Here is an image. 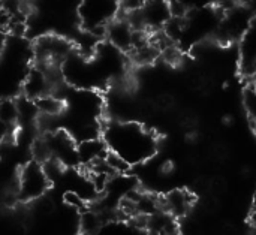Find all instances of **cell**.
Masks as SVG:
<instances>
[{"label":"cell","mask_w":256,"mask_h":235,"mask_svg":"<svg viewBox=\"0 0 256 235\" xmlns=\"http://www.w3.org/2000/svg\"><path fill=\"white\" fill-rule=\"evenodd\" d=\"M138 30L130 24L128 18H114L105 28L106 40L123 52H129L135 44Z\"/></svg>","instance_id":"7"},{"label":"cell","mask_w":256,"mask_h":235,"mask_svg":"<svg viewBox=\"0 0 256 235\" xmlns=\"http://www.w3.org/2000/svg\"><path fill=\"white\" fill-rule=\"evenodd\" d=\"M226 0H177V4H180L186 12L189 9L196 8H206V6H219L224 4Z\"/></svg>","instance_id":"16"},{"label":"cell","mask_w":256,"mask_h":235,"mask_svg":"<svg viewBox=\"0 0 256 235\" xmlns=\"http://www.w3.org/2000/svg\"><path fill=\"white\" fill-rule=\"evenodd\" d=\"M254 12L246 4H231L228 9L222 12V18L218 27V38L224 44L240 40L242 34L248 28Z\"/></svg>","instance_id":"4"},{"label":"cell","mask_w":256,"mask_h":235,"mask_svg":"<svg viewBox=\"0 0 256 235\" xmlns=\"http://www.w3.org/2000/svg\"><path fill=\"white\" fill-rule=\"evenodd\" d=\"M33 102L36 105L38 114L42 117H51L52 118V117L63 114L66 110V102L54 93L39 96V98L33 99Z\"/></svg>","instance_id":"12"},{"label":"cell","mask_w":256,"mask_h":235,"mask_svg":"<svg viewBox=\"0 0 256 235\" xmlns=\"http://www.w3.org/2000/svg\"><path fill=\"white\" fill-rule=\"evenodd\" d=\"M238 57L240 68L246 75L256 74V14H254L248 28L240 38Z\"/></svg>","instance_id":"8"},{"label":"cell","mask_w":256,"mask_h":235,"mask_svg":"<svg viewBox=\"0 0 256 235\" xmlns=\"http://www.w3.org/2000/svg\"><path fill=\"white\" fill-rule=\"evenodd\" d=\"M146 231H150L153 234H176L178 232L177 218L160 208L156 213L146 216Z\"/></svg>","instance_id":"11"},{"label":"cell","mask_w":256,"mask_h":235,"mask_svg":"<svg viewBox=\"0 0 256 235\" xmlns=\"http://www.w3.org/2000/svg\"><path fill=\"white\" fill-rule=\"evenodd\" d=\"M50 177L42 164L33 160L22 166L16 178V196L24 202L42 198L50 188Z\"/></svg>","instance_id":"3"},{"label":"cell","mask_w":256,"mask_h":235,"mask_svg":"<svg viewBox=\"0 0 256 235\" xmlns=\"http://www.w3.org/2000/svg\"><path fill=\"white\" fill-rule=\"evenodd\" d=\"M104 140L108 150L118 154L129 165L152 159L158 150V140L153 132L136 123L111 124L106 128Z\"/></svg>","instance_id":"1"},{"label":"cell","mask_w":256,"mask_h":235,"mask_svg":"<svg viewBox=\"0 0 256 235\" xmlns=\"http://www.w3.org/2000/svg\"><path fill=\"white\" fill-rule=\"evenodd\" d=\"M120 14V0H81L78 16L82 30L96 36L105 34L106 26Z\"/></svg>","instance_id":"2"},{"label":"cell","mask_w":256,"mask_h":235,"mask_svg":"<svg viewBox=\"0 0 256 235\" xmlns=\"http://www.w3.org/2000/svg\"><path fill=\"white\" fill-rule=\"evenodd\" d=\"M45 141L50 148L51 159L60 162L62 165H74V164L80 162L75 140L68 132H64V130L52 132Z\"/></svg>","instance_id":"6"},{"label":"cell","mask_w":256,"mask_h":235,"mask_svg":"<svg viewBox=\"0 0 256 235\" xmlns=\"http://www.w3.org/2000/svg\"><path fill=\"white\" fill-rule=\"evenodd\" d=\"M74 45L62 36L44 34L34 44V56L38 64H63V62L72 54Z\"/></svg>","instance_id":"5"},{"label":"cell","mask_w":256,"mask_h":235,"mask_svg":"<svg viewBox=\"0 0 256 235\" xmlns=\"http://www.w3.org/2000/svg\"><path fill=\"white\" fill-rule=\"evenodd\" d=\"M0 120L9 124L10 128L18 123V105L12 99L0 100Z\"/></svg>","instance_id":"14"},{"label":"cell","mask_w":256,"mask_h":235,"mask_svg":"<svg viewBox=\"0 0 256 235\" xmlns=\"http://www.w3.org/2000/svg\"><path fill=\"white\" fill-rule=\"evenodd\" d=\"M105 225V219L102 213L99 212H92V210H84L80 219V231L84 234H96L102 232V228Z\"/></svg>","instance_id":"13"},{"label":"cell","mask_w":256,"mask_h":235,"mask_svg":"<svg viewBox=\"0 0 256 235\" xmlns=\"http://www.w3.org/2000/svg\"><path fill=\"white\" fill-rule=\"evenodd\" d=\"M78 150V160L84 165L92 166L94 162L104 159L108 153V146L105 140H99L98 136L82 140L80 146L76 147Z\"/></svg>","instance_id":"10"},{"label":"cell","mask_w":256,"mask_h":235,"mask_svg":"<svg viewBox=\"0 0 256 235\" xmlns=\"http://www.w3.org/2000/svg\"><path fill=\"white\" fill-rule=\"evenodd\" d=\"M243 105L249 122L256 132V86H249L243 93Z\"/></svg>","instance_id":"15"},{"label":"cell","mask_w":256,"mask_h":235,"mask_svg":"<svg viewBox=\"0 0 256 235\" xmlns=\"http://www.w3.org/2000/svg\"><path fill=\"white\" fill-rule=\"evenodd\" d=\"M162 208L171 213L174 218H184L195 206V196L184 189L170 192L165 198H160Z\"/></svg>","instance_id":"9"},{"label":"cell","mask_w":256,"mask_h":235,"mask_svg":"<svg viewBox=\"0 0 256 235\" xmlns=\"http://www.w3.org/2000/svg\"><path fill=\"white\" fill-rule=\"evenodd\" d=\"M250 3H252V6L256 9V0H250Z\"/></svg>","instance_id":"17"}]
</instances>
